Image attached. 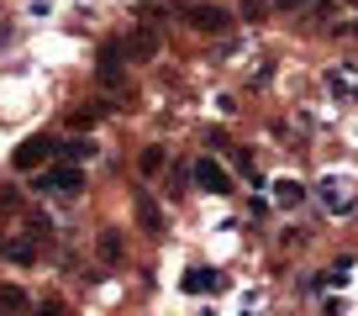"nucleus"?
Returning <instances> with one entry per match:
<instances>
[{"label": "nucleus", "mask_w": 358, "mask_h": 316, "mask_svg": "<svg viewBox=\"0 0 358 316\" xmlns=\"http://www.w3.org/2000/svg\"><path fill=\"white\" fill-rule=\"evenodd\" d=\"M158 53V32H153V27H132V37H127V58H137V64H148V58H153Z\"/></svg>", "instance_id": "obj_6"}, {"label": "nucleus", "mask_w": 358, "mask_h": 316, "mask_svg": "<svg viewBox=\"0 0 358 316\" xmlns=\"http://www.w3.org/2000/svg\"><path fill=\"white\" fill-rule=\"evenodd\" d=\"M0 311H6V316L27 311V290H22V285H0Z\"/></svg>", "instance_id": "obj_12"}, {"label": "nucleus", "mask_w": 358, "mask_h": 316, "mask_svg": "<svg viewBox=\"0 0 358 316\" xmlns=\"http://www.w3.org/2000/svg\"><path fill=\"white\" fill-rule=\"evenodd\" d=\"M243 16H248V22H258V16H264V0H243Z\"/></svg>", "instance_id": "obj_17"}, {"label": "nucleus", "mask_w": 358, "mask_h": 316, "mask_svg": "<svg viewBox=\"0 0 358 316\" xmlns=\"http://www.w3.org/2000/svg\"><path fill=\"white\" fill-rule=\"evenodd\" d=\"M301 201H306L301 180H274V206H285V211H290V206H301Z\"/></svg>", "instance_id": "obj_11"}, {"label": "nucleus", "mask_w": 358, "mask_h": 316, "mask_svg": "<svg viewBox=\"0 0 358 316\" xmlns=\"http://www.w3.org/2000/svg\"><path fill=\"white\" fill-rule=\"evenodd\" d=\"M43 158H53V137H27V143L16 148V169H37Z\"/></svg>", "instance_id": "obj_9"}, {"label": "nucleus", "mask_w": 358, "mask_h": 316, "mask_svg": "<svg viewBox=\"0 0 358 316\" xmlns=\"http://www.w3.org/2000/svg\"><path fill=\"white\" fill-rule=\"evenodd\" d=\"M122 64H127L122 43H106V48H101V58H95V79H101L106 90H116V85H122Z\"/></svg>", "instance_id": "obj_4"}, {"label": "nucleus", "mask_w": 358, "mask_h": 316, "mask_svg": "<svg viewBox=\"0 0 358 316\" xmlns=\"http://www.w3.org/2000/svg\"><path fill=\"white\" fill-rule=\"evenodd\" d=\"M37 243H43V237L27 227V232H11V237H6V243H0V253H6L11 264H37Z\"/></svg>", "instance_id": "obj_5"}, {"label": "nucleus", "mask_w": 358, "mask_h": 316, "mask_svg": "<svg viewBox=\"0 0 358 316\" xmlns=\"http://www.w3.org/2000/svg\"><path fill=\"white\" fill-rule=\"evenodd\" d=\"M90 153H95L90 143H53V158H64V164H85Z\"/></svg>", "instance_id": "obj_13"}, {"label": "nucleus", "mask_w": 358, "mask_h": 316, "mask_svg": "<svg viewBox=\"0 0 358 316\" xmlns=\"http://www.w3.org/2000/svg\"><path fill=\"white\" fill-rule=\"evenodd\" d=\"M322 206L327 211H353L358 195H353V185H343V180H322Z\"/></svg>", "instance_id": "obj_7"}, {"label": "nucleus", "mask_w": 358, "mask_h": 316, "mask_svg": "<svg viewBox=\"0 0 358 316\" xmlns=\"http://www.w3.org/2000/svg\"><path fill=\"white\" fill-rule=\"evenodd\" d=\"M32 316H69V311H64V306H58V301H48V306H37Z\"/></svg>", "instance_id": "obj_18"}, {"label": "nucleus", "mask_w": 358, "mask_h": 316, "mask_svg": "<svg viewBox=\"0 0 358 316\" xmlns=\"http://www.w3.org/2000/svg\"><path fill=\"white\" fill-rule=\"evenodd\" d=\"M101 259H106V264L122 259V237H116V232H101Z\"/></svg>", "instance_id": "obj_15"}, {"label": "nucleus", "mask_w": 358, "mask_h": 316, "mask_svg": "<svg viewBox=\"0 0 358 316\" xmlns=\"http://www.w3.org/2000/svg\"><path fill=\"white\" fill-rule=\"evenodd\" d=\"M348 6H353V11H358V0H348Z\"/></svg>", "instance_id": "obj_19"}, {"label": "nucleus", "mask_w": 358, "mask_h": 316, "mask_svg": "<svg viewBox=\"0 0 358 316\" xmlns=\"http://www.w3.org/2000/svg\"><path fill=\"white\" fill-rule=\"evenodd\" d=\"M132 206H137V222H143V232H164V211H158V201L148 190H132Z\"/></svg>", "instance_id": "obj_8"}, {"label": "nucleus", "mask_w": 358, "mask_h": 316, "mask_svg": "<svg viewBox=\"0 0 358 316\" xmlns=\"http://www.w3.org/2000/svg\"><path fill=\"white\" fill-rule=\"evenodd\" d=\"M185 290H190V295L227 290V274H216V269H190V274H185Z\"/></svg>", "instance_id": "obj_10"}, {"label": "nucleus", "mask_w": 358, "mask_h": 316, "mask_svg": "<svg viewBox=\"0 0 358 316\" xmlns=\"http://www.w3.org/2000/svg\"><path fill=\"white\" fill-rule=\"evenodd\" d=\"M274 6H280V11H301V6H316V11H327L332 0H274Z\"/></svg>", "instance_id": "obj_16"}, {"label": "nucleus", "mask_w": 358, "mask_h": 316, "mask_svg": "<svg viewBox=\"0 0 358 316\" xmlns=\"http://www.w3.org/2000/svg\"><path fill=\"white\" fill-rule=\"evenodd\" d=\"M190 180H195V190H206V195H232V174H227L216 158H195Z\"/></svg>", "instance_id": "obj_2"}, {"label": "nucleus", "mask_w": 358, "mask_h": 316, "mask_svg": "<svg viewBox=\"0 0 358 316\" xmlns=\"http://www.w3.org/2000/svg\"><path fill=\"white\" fill-rule=\"evenodd\" d=\"M137 169H143V180H153V174L164 169V148H143V158H137Z\"/></svg>", "instance_id": "obj_14"}, {"label": "nucleus", "mask_w": 358, "mask_h": 316, "mask_svg": "<svg viewBox=\"0 0 358 316\" xmlns=\"http://www.w3.org/2000/svg\"><path fill=\"white\" fill-rule=\"evenodd\" d=\"M32 190H43V195H64V201H74V195L85 190V169H79V164H64V158H58V164H48V169L32 180Z\"/></svg>", "instance_id": "obj_1"}, {"label": "nucleus", "mask_w": 358, "mask_h": 316, "mask_svg": "<svg viewBox=\"0 0 358 316\" xmlns=\"http://www.w3.org/2000/svg\"><path fill=\"white\" fill-rule=\"evenodd\" d=\"M185 22H190L195 32H232V11H222V6H190Z\"/></svg>", "instance_id": "obj_3"}]
</instances>
